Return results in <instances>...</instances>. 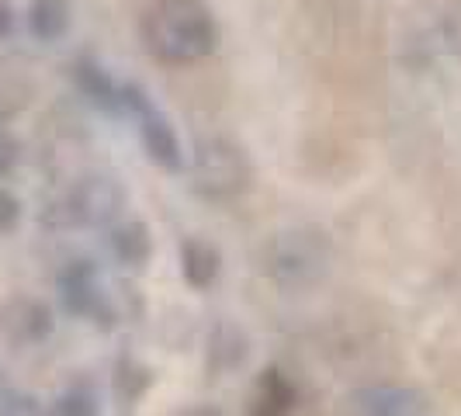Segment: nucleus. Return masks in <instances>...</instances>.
<instances>
[{
	"label": "nucleus",
	"mask_w": 461,
	"mask_h": 416,
	"mask_svg": "<svg viewBox=\"0 0 461 416\" xmlns=\"http://www.w3.org/2000/svg\"><path fill=\"white\" fill-rule=\"evenodd\" d=\"M350 413L354 416H423L427 395L410 385H361L350 393Z\"/></svg>",
	"instance_id": "6"
},
{
	"label": "nucleus",
	"mask_w": 461,
	"mask_h": 416,
	"mask_svg": "<svg viewBox=\"0 0 461 416\" xmlns=\"http://www.w3.org/2000/svg\"><path fill=\"white\" fill-rule=\"evenodd\" d=\"M440 39H444V49L455 59H461V0H455L444 11V18H440Z\"/></svg>",
	"instance_id": "17"
},
{
	"label": "nucleus",
	"mask_w": 461,
	"mask_h": 416,
	"mask_svg": "<svg viewBox=\"0 0 461 416\" xmlns=\"http://www.w3.org/2000/svg\"><path fill=\"white\" fill-rule=\"evenodd\" d=\"M28 28H32V35L39 42L63 39L69 28L67 0H32V7H28Z\"/></svg>",
	"instance_id": "14"
},
{
	"label": "nucleus",
	"mask_w": 461,
	"mask_h": 416,
	"mask_svg": "<svg viewBox=\"0 0 461 416\" xmlns=\"http://www.w3.org/2000/svg\"><path fill=\"white\" fill-rule=\"evenodd\" d=\"M59 295H63V305H67L73 316H87L94 323L112 326V309H108V299L97 285V275L87 260H77L69 264L63 277H59Z\"/></svg>",
	"instance_id": "5"
},
{
	"label": "nucleus",
	"mask_w": 461,
	"mask_h": 416,
	"mask_svg": "<svg viewBox=\"0 0 461 416\" xmlns=\"http://www.w3.org/2000/svg\"><path fill=\"white\" fill-rule=\"evenodd\" d=\"M11 28V7L7 4H0V35Z\"/></svg>",
	"instance_id": "21"
},
{
	"label": "nucleus",
	"mask_w": 461,
	"mask_h": 416,
	"mask_svg": "<svg viewBox=\"0 0 461 416\" xmlns=\"http://www.w3.org/2000/svg\"><path fill=\"white\" fill-rule=\"evenodd\" d=\"M222 271V257L219 250L208 243V240H198V236H187L181 243V275L185 281L194 288V292H205L215 285V277Z\"/></svg>",
	"instance_id": "9"
},
{
	"label": "nucleus",
	"mask_w": 461,
	"mask_h": 416,
	"mask_svg": "<svg viewBox=\"0 0 461 416\" xmlns=\"http://www.w3.org/2000/svg\"><path fill=\"white\" fill-rule=\"evenodd\" d=\"M14 160H18V146H14L7 136H0V177L14 167Z\"/></svg>",
	"instance_id": "19"
},
{
	"label": "nucleus",
	"mask_w": 461,
	"mask_h": 416,
	"mask_svg": "<svg viewBox=\"0 0 461 416\" xmlns=\"http://www.w3.org/2000/svg\"><path fill=\"white\" fill-rule=\"evenodd\" d=\"M142 39L163 63H198L219 49V22L202 0H157Z\"/></svg>",
	"instance_id": "1"
},
{
	"label": "nucleus",
	"mask_w": 461,
	"mask_h": 416,
	"mask_svg": "<svg viewBox=\"0 0 461 416\" xmlns=\"http://www.w3.org/2000/svg\"><path fill=\"white\" fill-rule=\"evenodd\" d=\"M330 267V240L320 230H288L277 232L267 247V271L288 288H302L320 281Z\"/></svg>",
	"instance_id": "3"
},
{
	"label": "nucleus",
	"mask_w": 461,
	"mask_h": 416,
	"mask_svg": "<svg viewBox=\"0 0 461 416\" xmlns=\"http://www.w3.org/2000/svg\"><path fill=\"white\" fill-rule=\"evenodd\" d=\"M250 347H247V333L232 323H219L208 333V365L215 371H232L247 361Z\"/></svg>",
	"instance_id": "12"
},
{
	"label": "nucleus",
	"mask_w": 461,
	"mask_h": 416,
	"mask_svg": "<svg viewBox=\"0 0 461 416\" xmlns=\"http://www.w3.org/2000/svg\"><path fill=\"white\" fill-rule=\"evenodd\" d=\"M125 208V187L112 174H87L80 177L67 198V219L77 226L104 230Z\"/></svg>",
	"instance_id": "4"
},
{
	"label": "nucleus",
	"mask_w": 461,
	"mask_h": 416,
	"mask_svg": "<svg viewBox=\"0 0 461 416\" xmlns=\"http://www.w3.org/2000/svg\"><path fill=\"white\" fill-rule=\"evenodd\" d=\"M77 84L91 97V104L104 108V112H122V84H115L112 73L104 67H97L94 59L77 63Z\"/></svg>",
	"instance_id": "13"
},
{
	"label": "nucleus",
	"mask_w": 461,
	"mask_h": 416,
	"mask_svg": "<svg viewBox=\"0 0 461 416\" xmlns=\"http://www.w3.org/2000/svg\"><path fill=\"white\" fill-rule=\"evenodd\" d=\"M18 215H22L18 198H14V194H7V191H0V232L11 230V226L18 222Z\"/></svg>",
	"instance_id": "18"
},
{
	"label": "nucleus",
	"mask_w": 461,
	"mask_h": 416,
	"mask_svg": "<svg viewBox=\"0 0 461 416\" xmlns=\"http://www.w3.org/2000/svg\"><path fill=\"white\" fill-rule=\"evenodd\" d=\"M112 254L118 257V264L132 267V271H142L153 257V236L146 230V222L139 219H129L112 230Z\"/></svg>",
	"instance_id": "10"
},
{
	"label": "nucleus",
	"mask_w": 461,
	"mask_h": 416,
	"mask_svg": "<svg viewBox=\"0 0 461 416\" xmlns=\"http://www.w3.org/2000/svg\"><path fill=\"white\" fill-rule=\"evenodd\" d=\"M52 416H97V395L87 385H73L52 406Z\"/></svg>",
	"instance_id": "15"
},
{
	"label": "nucleus",
	"mask_w": 461,
	"mask_h": 416,
	"mask_svg": "<svg viewBox=\"0 0 461 416\" xmlns=\"http://www.w3.org/2000/svg\"><path fill=\"white\" fill-rule=\"evenodd\" d=\"M174 416H222L215 406H208V402H194V406H185V410H177Z\"/></svg>",
	"instance_id": "20"
},
{
	"label": "nucleus",
	"mask_w": 461,
	"mask_h": 416,
	"mask_svg": "<svg viewBox=\"0 0 461 416\" xmlns=\"http://www.w3.org/2000/svg\"><path fill=\"white\" fill-rule=\"evenodd\" d=\"M0 330L18 347L42 344L52 333V312H49L46 302L32 299V295H14L0 309Z\"/></svg>",
	"instance_id": "7"
},
{
	"label": "nucleus",
	"mask_w": 461,
	"mask_h": 416,
	"mask_svg": "<svg viewBox=\"0 0 461 416\" xmlns=\"http://www.w3.org/2000/svg\"><path fill=\"white\" fill-rule=\"evenodd\" d=\"M115 385H118V395L132 402V399H139V395L146 393V385H149V371L139 368L136 361H122V365H118Z\"/></svg>",
	"instance_id": "16"
},
{
	"label": "nucleus",
	"mask_w": 461,
	"mask_h": 416,
	"mask_svg": "<svg viewBox=\"0 0 461 416\" xmlns=\"http://www.w3.org/2000/svg\"><path fill=\"white\" fill-rule=\"evenodd\" d=\"M187 174H191V187L208 202L240 198L250 187V177H254L247 153L226 136L198 139L194 149H191Z\"/></svg>",
	"instance_id": "2"
},
{
	"label": "nucleus",
	"mask_w": 461,
	"mask_h": 416,
	"mask_svg": "<svg viewBox=\"0 0 461 416\" xmlns=\"http://www.w3.org/2000/svg\"><path fill=\"white\" fill-rule=\"evenodd\" d=\"M295 410V389L277 368H267L257 382L254 410L250 416H292Z\"/></svg>",
	"instance_id": "11"
},
{
	"label": "nucleus",
	"mask_w": 461,
	"mask_h": 416,
	"mask_svg": "<svg viewBox=\"0 0 461 416\" xmlns=\"http://www.w3.org/2000/svg\"><path fill=\"white\" fill-rule=\"evenodd\" d=\"M136 122L149 160L163 167V170H170V174H181L185 170V146H181V139L174 132L170 118L163 115L157 104H149L142 115H136Z\"/></svg>",
	"instance_id": "8"
}]
</instances>
